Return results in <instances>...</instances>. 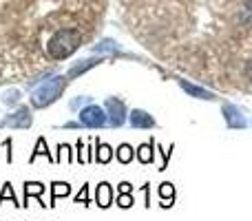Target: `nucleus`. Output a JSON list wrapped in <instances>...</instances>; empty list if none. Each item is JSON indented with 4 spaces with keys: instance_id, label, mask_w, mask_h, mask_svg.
Segmentation results:
<instances>
[{
    "instance_id": "nucleus-1",
    "label": "nucleus",
    "mask_w": 252,
    "mask_h": 221,
    "mask_svg": "<svg viewBox=\"0 0 252 221\" xmlns=\"http://www.w3.org/2000/svg\"><path fill=\"white\" fill-rule=\"evenodd\" d=\"M69 87V78L64 75H51L47 82H42L33 93H31L29 102L33 109H47V106L56 104L58 100L62 97L64 89Z\"/></svg>"
},
{
    "instance_id": "nucleus-2",
    "label": "nucleus",
    "mask_w": 252,
    "mask_h": 221,
    "mask_svg": "<svg viewBox=\"0 0 252 221\" xmlns=\"http://www.w3.org/2000/svg\"><path fill=\"white\" fill-rule=\"evenodd\" d=\"M80 124L87 126V128H102V126L109 124V115H106V109H102L100 104H87L82 111L78 113Z\"/></svg>"
},
{
    "instance_id": "nucleus-3",
    "label": "nucleus",
    "mask_w": 252,
    "mask_h": 221,
    "mask_svg": "<svg viewBox=\"0 0 252 221\" xmlns=\"http://www.w3.org/2000/svg\"><path fill=\"white\" fill-rule=\"evenodd\" d=\"M106 115H109V126L111 128H120V126L126 124L128 120V113H126V104L118 97H106L104 102Z\"/></svg>"
},
{
    "instance_id": "nucleus-4",
    "label": "nucleus",
    "mask_w": 252,
    "mask_h": 221,
    "mask_svg": "<svg viewBox=\"0 0 252 221\" xmlns=\"http://www.w3.org/2000/svg\"><path fill=\"white\" fill-rule=\"evenodd\" d=\"M33 124V115H31L29 106H18L16 113L7 115L4 120H0V128H29Z\"/></svg>"
},
{
    "instance_id": "nucleus-5",
    "label": "nucleus",
    "mask_w": 252,
    "mask_h": 221,
    "mask_svg": "<svg viewBox=\"0 0 252 221\" xmlns=\"http://www.w3.org/2000/svg\"><path fill=\"white\" fill-rule=\"evenodd\" d=\"M177 84L182 87V91L184 93H188L190 97H197V100H217V95H215L213 91H208L206 87H199V84H192V82H188V80H184V78H177Z\"/></svg>"
},
{
    "instance_id": "nucleus-6",
    "label": "nucleus",
    "mask_w": 252,
    "mask_h": 221,
    "mask_svg": "<svg viewBox=\"0 0 252 221\" xmlns=\"http://www.w3.org/2000/svg\"><path fill=\"white\" fill-rule=\"evenodd\" d=\"M102 62H106V56H100V58H87V60L73 62V64H71V69L66 71V78H69V80H75L78 75L87 73L89 69H93V66L102 64Z\"/></svg>"
},
{
    "instance_id": "nucleus-7",
    "label": "nucleus",
    "mask_w": 252,
    "mask_h": 221,
    "mask_svg": "<svg viewBox=\"0 0 252 221\" xmlns=\"http://www.w3.org/2000/svg\"><path fill=\"white\" fill-rule=\"evenodd\" d=\"M221 113H223V120H226V124L230 126V128H246V126H248V122L244 120L241 111L237 109L235 104H230V102H226V104L221 106Z\"/></svg>"
},
{
    "instance_id": "nucleus-8",
    "label": "nucleus",
    "mask_w": 252,
    "mask_h": 221,
    "mask_svg": "<svg viewBox=\"0 0 252 221\" xmlns=\"http://www.w3.org/2000/svg\"><path fill=\"white\" fill-rule=\"evenodd\" d=\"M128 124L133 126V128H155V117L148 115L146 111L142 109H133L128 113Z\"/></svg>"
},
{
    "instance_id": "nucleus-9",
    "label": "nucleus",
    "mask_w": 252,
    "mask_h": 221,
    "mask_svg": "<svg viewBox=\"0 0 252 221\" xmlns=\"http://www.w3.org/2000/svg\"><path fill=\"white\" fill-rule=\"evenodd\" d=\"M113 201H115V192H113V188H111V184L102 182L95 190V206L97 208H111Z\"/></svg>"
},
{
    "instance_id": "nucleus-10",
    "label": "nucleus",
    "mask_w": 252,
    "mask_h": 221,
    "mask_svg": "<svg viewBox=\"0 0 252 221\" xmlns=\"http://www.w3.org/2000/svg\"><path fill=\"white\" fill-rule=\"evenodd\" d=\"M135 157H137L139 164L148 166L155 161V142H146V144H139L135 148Z\"/></svg>"
},
{
    "instance_id": "nucleus-11",
    "label": "nucleus",
    "mask_w": 252,
    "mask_h": 221,
    "mask_svg": "<svg viewBox=\"0 0 252 221\" xmlns=\"http://www.w3.org/2000/svg\"><path fill=\"white\" fill-rule=\"evenodd\" d=\"M113 157H115L113 148H111L106 142H100V139H95V164H109Z\"/></svg>"
},
{
    "instance_id": "nucleus-12",
    "label": "nucleus",
    "mask_w": 252,
    "mask_h": 221,
    "mask_svg": "<svg viewBox=\"0 0 252 221\" xmlns=\"http://www.w3.org/2000/svg\"><path fill=\"white\" fill-rule=\"evenodd\" d=\"M38 157H47L51 164H56V159L51 157V153H49V146H47V137H38V142H35V148H33V153L29 155V161L33 164Z\"/></svg>"
},
{
    "instance_id": "nucleus-13",
    "label": "nucleus",
    "mask_w": 252,
    "mask_h": 221,
    "mask_svg": "<svg viewBox=\"0 0 252 221\" xmlns=\"http://www.w3.org/2000/svg\"><path fill=\"white\" fill-rule=\"evenodd\" d=\"M159 201H161V208H170L175 201V186L170 182H164L159 186Z\"/></svg>"
},
{
    "instance_id": "nucleus-14",
    "label": "nucleus",
    "mask_w": 252,
    "mask_h": 221,
    "mask_svg": "<svg viewBox=\"0 0 252 221\" xmlns=\"http://www.w3.org/2000/svg\"><path fill=\"white\" fill-rule=\"evenodd\" d=\"M71 195V186L66 182H53L51 184V208L56 206V201L60 199V197H69Z\"/></svg>"
},
{
    "instance_id": "nucleus-15",
    "label": "nucleus",
    "mask_w": 252,
    "mask_h": 221,
    "mask_svg": "<svg viewBox=\"0 0 252 221\" xmlns=\"http://www.w3.org/2000/svg\"><path fill=\"white\" fill-rule=\"evenodd\" d=\"M47 190V186L40 182H27L25 184V201L22 206H29V197H42V192Z\"/></svg>"
},
{
    "instance_id": "nucleus-16",
    "label": "nucleus",
    "mask_w": 252,
    "mask_h": 221,
    "mask_svg": "<svg viewBox=\"0 0 252 221\" xmlns=\"http://www.w3.org/2000/svg\"><path fill=\"white\" fill-rule=\"evenodd\" d=\"M115 157H118L120 164H130L135 159V148L130 144H120L118 151H115Z\"/></svg>"
},
{
    "instance_id": "nucleus-17",
    "label": "nucleus",
    "mask_w": 252,
    "mask_h": 221,
    "mask_svg": "<svg viewBox=\"0 0 252 221\" xmlns=\"http://www.w3.org/2000/svg\"><path fill=\"white\" fill-rule=\"evenodd\" d=\"M93 51L95 53H118L120 44L115 42V40H111V38H104V40H100V42L93 47Z\"/></svg>"
},
{
    "instance_id": "nucleus-18",
    "label": "nucleus",
    "mask_w": 252,
    "mask_h": 221,
    "mask_svg": "<svg viewBox=\"0 0 252 221\" xmlns=\"http://www.w3.org/2000/svg\"><path fill=\"white\" fill-rule=\"evenodd\" d=\"M18 102H20V91H18V89H9V91L2 93L4 106H18Z\"/></svg>"
},
{
    "instance_id": "nucleus-19",
    "label": "nucleus",
    "mask_w": 252,
    "mask_h": 221,
    "mask_svg": "<svg viewBox=\"0 0 252 221\" xmlns=\"http://www.w3.org/2000/svg\"><path fill=\"white\" fill-rule=\"evenodd\" d=\"M91 102H93V97H89V95H80V97H75V100H71V102H69V109L80 113L87 104H91Z\"/></svg>"
},
{
    "instance_id": "nucleus-20",
    "label": "nucleus",
    "mask_w": 252,
    "mask_h": 221,
    "mask_svg": "<svg viewBox=\"0 0 252 221\" xmlns=\"http://www.w3.org/2000/svg\"><path fill=\"white\" fill-rule=\"evenodd\" d=\"M4 199H11V204L20 206V204H18V199H16V192H13V186H11L9 182L4 184V186H2V192H0V206H2Z\"/></svg>"
},
{
    "instance_id": "nucleus-21",
    "label": "nucleus",
    "mask_w": 252,
    "mask_h": 221,
    "mask_svg": "<svg viewBox=\"0 0 252 221\" xmlns=\"http://www.w3.org/2000/svg\"><path fill=\"white\" fill-rule=\"evenodd\" d=\"M133 204H135V197H133V192H120V195H118V206H120V208L128 210Z\"/></svg>"
},
{
    "instance_id": "nucleus-22",
    "label": "nucleus",
    "mask_w": 252,
    "mask_h": 221,
    "mask_svg": "<svg viewBox=\"0 0 252 221\" xmlns=\"http://www.w3.org/2000/svg\"><path fill=\"white\" fill-rule=\"evenodd\" d=\"M75 204H82V206L91 204V199H89V186H82V190L75 195Z\"/></svg>"
},
{
    "instance_id": "nucleus-23",
    "label": "nucleus",
    "mask_w": 252,
    "mask_h": 221,
    "mask_svg": "<svg viewBox=\"0 0 252 221\" xmlns=\"http://www.w3.org/2000/svg\"><path fill=\"white\" fill-rule=\"evenodd\" d=\"M75 148H78V164H84V161H87V157H84V151H87V144H84L82 139H78Z\"/></svg>"
},
{
    "instance_id": "nucleus-24",
    "label": "nucleus",
    "mask_w": 252,
    "mask_h": 221,
    "mask_svg": "<svg viewBox=\"0 0 252 221\" xmlns=\"http://www.w3.org/2000/svg\"><path fill=\"white\" fill-rule=\"evenodd\" d=\"M151 184H144V188H142V192H144V206L146 208H151Z\"/></svg>"
},
{
    "instance_id": "nucleus-25",
    "label": "nucleus",
    "mask_w": 252,
    "mask_h": 221,
    "mask_svg": "<svg viewBox=\"0 0 252 221\" xmlns=\"http://www.w3.org/2000/svg\"><path fill=\"white\" fill-rule=\"evenodd\" d=\"M120 192H133V186H130L128 182H122L118 186V195H120Z\"/></svg>"
},
{
    "instance_id": "nucleus-26",
    "label": "nucleus",
    "mask_w": 252,
    "mask_h": 221,
    "mask_svg": "<svg viewBox=\"0 0 252 221\" xmlns=\"http://www.w3.org/2000/svg\"><path fill=\"white\" fill-rule=\"evenodd\" d=\"M66 128H80V126H82V124H80V122H66Z\"/></svg>"
},
{
    "instance_id": "nucleus-27",
    "label": "nucleus",
    "mask_w": 252,
    "mask_h": 221,
    "mask_svg": "<svg viewBox=\"0 0 252 221\" xmlns=\"http://www.w3.org/2000/svg\"><path fill=\"white\" fill-rule=\"evenodd\" d=\"M244 7H246V11L252 13V0H244Z\"/></svg>"
}]
</instances>
